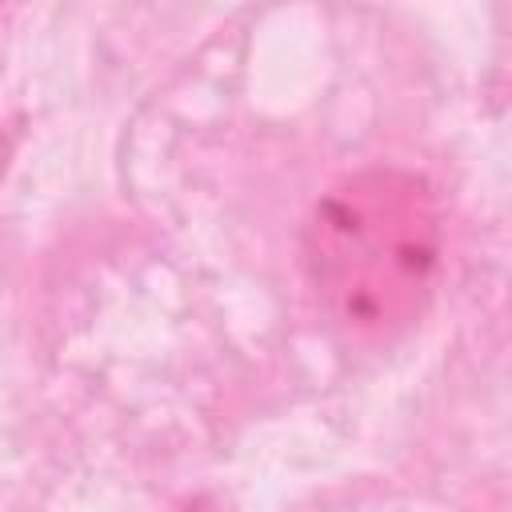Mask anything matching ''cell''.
<instances>
[{"label":"cell","mask_w":512,"mask_h":512,"mask_svg":"<svg viewBox=\"0 0 512 512\" xmlns=\"http://www.w3.org/2000/svg\"><path fill=\"white\" fill-rule=\"evenodd\" d=\"M304 264L320 304L348 336L404 332L440 272V212L428 184L396 168L336 180L308 216Z\"/></svg>","instance_id":"1"}]
</instances>
